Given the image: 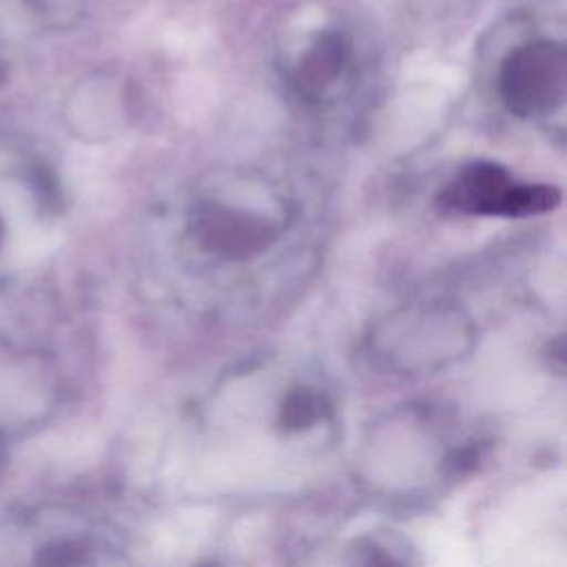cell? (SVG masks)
Returning <instances> with one entry per match:
<instances>
[{
  "instance_id": "1",
  "label": "cell",
  "mask_w": 567,
  "mask_h": 567,
  "mask_svg": "<svg viewBox=\"0 0 567 567\" xmlns=\"http://www.w3.org/2000/svg\"><path fill=\"white\" fill-rule=\"evenodd\" d=\"M560 190L551 184L518 182L496 162L463 166L439 193V204L450 210L487 217H534L560 204Z\"/></svg>"
},
{
  "instance_id": "2",
  "label": "cell",
  "mask_w": 567,
  "mask_h": 567,
  "mask_svg": "<svg viewBox=\"0 0 567 567\" xmlns=\"http://www.w3.org/2000/svg\"><path fill=\"white\" fill-rule=\"evenodd\" d=\"M498 93L518 117H547L567 97V58L560 42L532 40L516 47L501 66Z\"/></svg>"
},
{
  "instance_id": "3",
  "label": "cell",
  "mask_w": 567,
  "mask_h": 567,
  "mask_svg": "<svg viewBox=\"0 0 567 567\" xmlns=\"http://www.w3.org/2000/svg\"><path fill=\"white\" fill-rule=\"evenodd\" d=\"M188 233L204 252L221 259L255 257L277 239V226L268 217L221 202L193 206Z\"/></svg>"
},
{
  "instance_id": "4",
  "label": "cell",
  "mask_w": 567,
  "mask_h": 567,
  "mask_svg": "<svg viewBox=\"0 0 567 567\" xmlns=\"http://www.w3.org/2000/svg\"><path fill=\"white\" fill-rule=\"evenodd\" d=\"M348 60V42L341 33H321L303 53L295 69V84L308 97L321 95L343 71Z\"/></svg>"
}]
</instances>
